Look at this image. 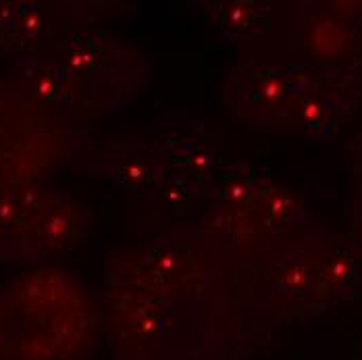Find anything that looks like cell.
<instances>
[{
    "label": "cell",
    "mask_w": 362,
    "mask_h": 360,
    "mask_svg": "<svg viewBox=\"0 0 362 360\" xmlns=\"http://www.w3.org/2000/svg\"><path fill=\"white\" fill-rule=\"evenodd\" d=\"M246 260L200 225H181L117 256L100 313L115 360H240L250 335Z\"/></svg>",
    "instance_id": "cell-1"
},
{
    "label": "cell",
    "mask_w": 362,
    "mask_h": 360,
    "mask_svg": "<svg viewBox=\"0 0 362 360\" xmlns=\"http://www.w3.org/2000/svg\"><path fill=\"white\" fill-rule=\"evenodd\" d=\"M100 302L63 267H34L0 284V360H90Z\"/></svg>",
    "instance_id": "cell-2"
},
{
    "label": "cell",
    "mask_w": 362,
    "mask_h": 360,
    "mask_svg": "<svg viewBox=\"0 0 362 360\" xmlns=\"http://www.w3.org/2000/svg\"><path fill=\"white\" fill-rule=\"evenodd\" d=\"M94 123L73 121L40 105L8 73H0V192L44 185L77 161Z\"/></svg>",
    "instance_id": "cell-3"
},
{
    "label": "cell",
    "mask_w": 362,
    "mask_h": 360,
    "mask_svg": "<svg viewBox=\"0 0 362 360\" xmlns=\"http://www.w3.org/2000/svg\"><path fill=\"white\" fill-rule=\"evenodd\" d=\"M40 50L65 71L77 115L88 123L132 107L152 81L148 54L109 28L79 30Z\"/></svg>",
    "instance_id": "cell-4"
},
{
    "label": "cell",
    "mask_w": 362,
    "mask_h": 360,
    "mask_svg": "<svg viewBox=\"0 0 362 360\" xmlns=\"http://www.w3.org/2000/svg\"><path fill=\"white\" fill-rule=\"evenodd\" d=\"M281 23L288 59L362 100V2H293Z\"/></svg>",
    "instance_id": "cell-5"
},
{
    "label": "cell",
    "mask_w": 362,
    "mask_h": 360,
    "mask_svg": "<svg viewBox=\"0 0 362 360\" xmlns=\"http://www.w3.org/2000/svg\"><path fill=\"white\" fill-rule=\"evenodd\" d=\"M90 231L86 207L44 185L0 192V262H42L67 252Z\"/></svg>",
    "instance_id": "cell-6"
},
{
    "label": "cell",
    "mask_w": 362,
    "mask_h": 360,
    "mask_svg": "<svg viewBox=\"0 0 362 360\" xmlns=\"http://www.w3.org/2000/svg\"><path fill=\"white\" fill-rule=\"evenodd\" d=\"M317 79L279 50H254L231 67L223 103L233 121L271 136L291 100Z\"/></svg>",
    "instance_id": "cell-7"
},
{
    "label": "cell",
    "mask_w": 362,
    "mask_h": 360,
    "mask_svg": "<svg viewBox=\"0 0 362 360\" xmlns=\"http://www.w3.org/2000/svg\"><path fill=\"white\" fill-rule=\"evenodd\" d=\"M105 13L103 2L83 0H0V54L11 59L46 48Z\"/></svg>",
    "instance_id": "cell-8"
},
{
    "label": "cell",
    "mask_w": 362,
    "mask_h": 360,
    "mask_svg": "<svg viewBox=\"0 0 362 360\" xmlns=\"http://www.w3.org/2000/svg\"><path fill=\"white\" fill-rule=\"evenodd\" d=\"M77 161H86L81 169L92 173H103L121 192L152 200L158 196L167 171V146L158 127H148L140 134L115 138L103 146H86Z\"/></svg>",
    "instance_id": "cell-9"
},
{
    "label": "cell",
    "mask_w": 362,
    "mask_h": 360,
    "mask_svg": "<svg viewBox=\"0 0 362 360\" xmlns=\"http://www.w3.org/2000/svg\"><path fill=\"white\" fill-rule=\"evenodd\" d=\"M273 2L260 0H211L204 2V21L221 40L229 44L256 42L275 25Z\"/></svg>",
    "instance_id": "cell-10"
},
{
    "label": "cell",
    "mask_w": 362,
    "mask_h": 360,
    "mask_svg": "<svg viewBox=\"0 0 362 360\" xmlns=\"http://www.w3.org/2000/svg\"><path fill=\"white\" fill-rule=\"evenodd\" d=\"M262 178H264V173L252 163L240 161L235 165H229L225 171H218L217 181L211 190L206 204L252 207L258 181Z\"/></svg>",
    "instance_id": "cell-11"
},
{
    "label": "cell",
    "mask_w": 362,
    "mask_h": 360,
    "mask_svg": "<svg viewBox=\"0 0 362 360\" xmlns=\"http://www.w3.org/2000/svg\"><path fill=\"white\" fill-rule=\"evenodd\" d=\"M350 175H352V187H350V209H348V233L352 240L362 244V129L356 138Z\"/></svg>",
    "instance_id": "cell-12"
},
{
    "label": "cell",
    "mask_w": 362,
    "mask_h": 360,
    "mask_svg": "<svg viewBox=\"0 0 362 360\" xmlns=\"http://www.w3.org/2000/svg\"><path fill=\"white\" fill-rule=\"evenodd\" d=\"M361 360H362V354H361Z\"/></svg>",
    "instance_id": "cell-13"
}]
</instances>
